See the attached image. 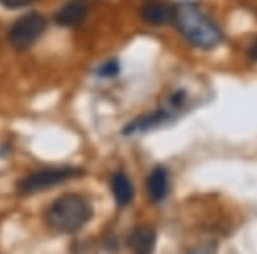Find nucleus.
I'll return each mask as SVG.
<instances>
[{"label":"nucleus","instance_id":"39448f33","mask_svg":"<svg viewBox=\"0 0 257 254\" xmlns=\"http://www.w3.org/2000/svg\"><path fill=\"white\" fill-rule=\"evenodd\" d=\"M176 111L178 110L171 103H168V108H159V110L150 111V113H143L138 118H134L133 122H128L127 125H123L121 134L123 136H133V134L147 133V131H152L155 127H162V125L171 120Z\"/></svg>","mask_w":257,"mask_h":254},{"label":"nucleus","instance_id":"20e7f679","mask_svg":"<svg viewBox=\"0 0 257 254\" xmlns=\"http://www.w3.org/2000/svg\"><path fill=\"white\" fill-rule=\"evenodd\" d=\"M48 27V22L41 13H27L20 16L11 25L8 34V41L15 50H29L39 41V37L44 34Z\"/></svg>","mask_w":257,"mask_h":254},{"label":"nucleus","instance_id":"f03ea898","mask_svg":"<svg viewBox=\"0 0 257 254\" xmlns=\"http://www.w3.org/2000/svg\"><path fill=\"white\" fill-rule=\"evenodd\" d=\"M93 217V207L81 194H64L50 205L46 222L60 235H74Z\"/></svg>","mask_w":257,"mask_h":254},{"label":"nucleus","instance_id":"6e6552de","mask_svg":"<svg viewBox=\"0 0 257 254\" xmlns=\"http://www.w3.org/2000/svg\"><path fill=\"white\" fill-rule=\"evenodd\" d=\"M147 194L150 203L159 205L169 194V173L164 166H155L147 177Z\"/></svg>","mask_w":257,"mask_h":254},{"label":"nucleus","instance_id":"0eeeda50","mask_svg":"<svg viewBox=\"0 0 257 254\" xmlns=\"http://www.w3.org/2000/svg\"><path fill=\"white\" fill-rule=\"evenodd\" d=\"M88 11V0H67L55 13V22H57V25L65 27V29H74V27H79L85 22Z\"/></svg>","mask_w":257,"mask_h":254},{"label":"nucleus","instance_id":"7ed1b4c3","mask_svg":"<svg viewBox=\"0 0 257 254\" xmlns=\"http://www.w3.org/2000/svg\"><path fill=\"white\" fill-rule=\"evenodd\" d=\"M85 172L81 168L74 166H57V168H44L23 177L18 182V193L20 194H36L41 191H48L58 184L69 182L72 179L83 177Z\"/></svg>","mask_w":257,"mask_h":254},{"label":"nucleus","instance_id":"f8f14e48","mask_svg":"<svg viewBox=\"0 0 257 254\" xmlns=\"http://www.w3.org/2000/svg\"><path fill=\"white\" fill-rule=\"evenodd\" d=\"M32 2H36V0H0V4L8 9H22L30 6Z\"/></svg>","mask_w":257,"mask_h":254},{"label":"nucleus","instance_id":"ddd939ff","mask_svg":"<svg viewBox=\"0 0 257 254\" xmlns=\"http://www.w3.org/2000/svg\"><path fill=\"white\" fill-rule=\"evenodd\" d=\"M248 60L250 62H257V37L250 43L248 48Z\"/></svg>","mask_w":257,"mask_h":254},{"label":"nucleus","instance_id":"423d86ee","mask_svg":"<svg viewBox=\"0 0 257 254\" xmlns=\"http://www.w3.org/2000/svg\"><path fill=\"white\" fill-rule=\"evenodd\" d=\"M175 6L166 0H147L140 8V18L150 27H162L173 22Z\"/></svg>","mask_w":257,"mask_h":254},{"label":"nucleus","instance_id":"9d476101","mask_svg":"<svg viewBox=\"0 0 257 254\" xmlns=\"http://www.w3.org/2000/svg\"><path fill=\"white\" fill-rule=\"evenodd\" d=\"M111 193H113L116 207H128L134 200V186L123 172H114L111 177Z\"/></svg>","mask_w":257,"mask_h":254},{"label":"nucleus","instance_id":"9b49d317","mask_svg":"<svg viewBox=\"0 0 257 254\" xmlns=\"http://www.w3.org/2000/svg\"><path fill=\"white\" fill-rule=\"evenodd\" d=\"M95 74L104 79H109V78L118 76L120 74V62H118V58H109V60L102 62V64L95 69Z\"/></svg>","mask_w":257,"mask_h":254},{"label":"nucleus","instance_id":"1a4fd4ad","mask_svg":"<svg viewBox=\"0 0 257 254\" xmlns=\"http://www.w3.org/2000/svg\"><path fill=\"white\" fill-rule=\"evenodd\" d=\"M157 243V231L152 226H136L127 236V245L138 254H147L155 249Z\"/></svg>","mask_w":257,"mask_h":254},{"label":"nucleus","instance_id":"f257e3e1","mask_svg":"<svg viewBox=\"0 0 257 254\" xmlns=\"http://www.w3.org/2000/svg\"><path fill=\"white\" fill-rule=\"evenodd\" d=\"M173 22L180 36L197 50H215L224 41V32L217 22H213L201 6L192 0H180L175 4Z\"/></svg>","mask_w":257,"mask_h":254}]
</instances>
